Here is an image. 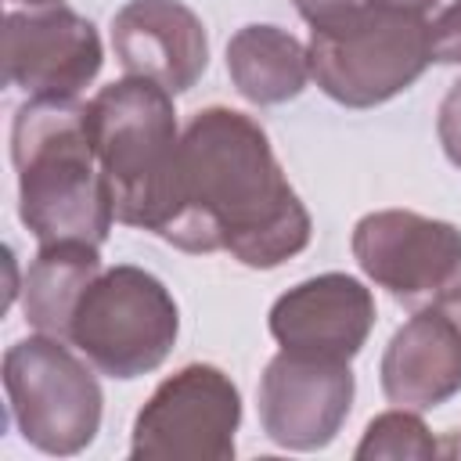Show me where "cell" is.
Instances as JSON below:
<instances>
[{"label": "cell", "mask_w": 461, "mask_h": 461, "mask_svg": "<svg viewBox=\"0 0 461 461\" xmlns=\"http://www.w3.org/2000/svg\"><path fill=\"white\" fill-rule=\"evenodd\" d=\"M313 223L270 137L245 112L202 108L180 133L176 205L158 238L184 252H230L270 270L310 245Z\"/></svg>", "instance_id": "obj_1"}, {"label": "cell", "mask_w": 461, "mask_h": 461, "mask_svg": "<svg viewBox=\"0 0 461 461\" xmlns=\"http://www.w3.org/2000/svg\"><path fill=\"white\" fill-rule=\"evenodd\" d=\"M11 162L18 173V216L40 245H101L115 205L79 97H29L11 122Z\"/></svg>", "instance_id": "obj_2"}, {"label": "cell", "mask_w": 461, "mask_h": 461, "mask_svg": "<svg viewBox=\"0 0 461 461\" xmlns=\"http://www.w3.org/2000/svg\"><path fill=\"white\" fill-rule=\"evenodd\" d=\"M86 137L108 180L115 220L162 234L176 205L173 94L140 76L115 79L86 101Z\"/></svg>", "instance_id": "obj_3"}, {"label": "cell", "mask_w": 461, "mask_h": 461, "mask_svg": "<svg viewBox=\"0 0 461 461\" xmlns=\"http://www.w3.org/2000/svg\"><path fill=\"white\" fill-rule=\"evenodd\" d=\"M310 76L346 108H375L403 94L432 61V32L421 14L367 4L357 18L310 32Z\"/></svg>", "instance_id": "obj_4"}, {"label": "cell", "mask_w": 461, "mask_h": 461, "mask_svg": "<svg viewBox=\"0 0 461 461\" xmlns=\"http://www.w3.org/2000/svg\"><path fill=\"white\" fill-rule=\"evenodd\" d=\"M180 331V310L169 288L130 263L108 267L76 303L68 342L108 378L155 371Z\"/></svg>", "instance_id": "obj_5"}, {"label": "cell", "mask_w": 461, "mask_h": 461, "mask_svg": "<svg viewBox=\"0 0 461 461\" xmlns=\"http://www.w3.org/2000/svg\"><path fill=\"white\" fill-rule=\"evenodd\" d=\"M65 339L29 335L4 353V393L22 439L43 454L68 457L101 429V385Z\"/></svg>", "instance_id": "obj_6"}, {"label": "cell", "mask_w": 461, "mask_h": 461, "mask_svg": "<svg viewBox=\"0 0 461 461\" xmlns=\"http://www.w3.org/2000/svg\"><path fill=\"white\" fill-rule=\"evenodd\" d=\"M241 396L212 364H187L148 396L133 421L137 461H230Z\"/></svg>", "instance_id": "obj_7"}, {"label": "cell", "mask_w": 461, "mask_h": 461, "mask_svg": "<svg viewBox=\"0 0 461 461\" xmlns=\"http://www.w3.org/2000/svg\"><path fill=\"white\" fill-rule=\"evenodd\" d=\"M353 259L396 303H432L461 277V230L414 209H378L353 227Z\"/></svg>", "instance_id": "obj_8"}, {"label": "cell", "mask_w": 461, "mask_h": 461, "mask_svg": "<svg viewBox=\"0 0 461 461\" xmlns=\"http://www.w3.org/2000/svg\"><path fill=\"white\" fill-rule=\"evenodd\" d=\"M104 50L90 18L65 4L4 18V79L29 97H79L101 72Z\"/></svg>", "instance_id": "obj_9"}, {"label": "cell", "mask_w": 461, "mask_h": 461, "mask_svg": "<svg viewBox=\"0 0 461 461\" xmlns=\"http://www.w3.org/2000/svg\"><path fill=\"white\" fill-rule=\"evenodd\" d=\"M349 360H321L281 349L259 378V425L285 450H321L353 407Z\"/></svg>", "instance_id": "obj_10"}, {"label": "cell", "mask_w": 461, "mask_h": 461, "mask_svg": "<svg viewBox=\"0 0 461 461\" xmlns=\"http://www.w3.org/2000/svg\"><path fill=\"white\" fill-rule=\"evenodd\" d=\"M375 328V295L349 274H317L299 281L270 306V335L281 349L353 360Z\"/></svg>", "instance_id": "obj_11"}, {"label": "cell", "mask_w": 461, "mask_h": 461, "mask_svg": "<svg viewBox=\"0 0 461 461\" xmlns=\"http://www.w3.org/2000/svg\"><path fill=\"white\" fill-rule=\"evenodd\" d=\"M112 47L126 76L158 83L169 94L191 90L209 65L202 18L180 0H130L112 18Z\"/></svg>", "instance_id": "obj_12"}, {"label": "cell", "mask_w": 461, "mask_h": 461, "mask_svg": "<svg viewBox=\"0 0 461 461\" xmlns=\"http://www.w3.org/2000/svg\"><path fill=\"white\" fill-rule=\"evenodd\" d=\"M382 393L411 411H432L461 393V324L439 299L425 303L389 339Z\"/></svg>", "instance_id": "obj_13"}, {"label": "cell", "mask_w": 461, "mask_h": 461, "mask_svg": "<svg viewBox=\"0 0 461 461\" xmlns=\"http://www.w3.org/2000/svg\"><path fill=\"white\" fill-rule=\"evenodd\" d=\"M227 72L234 90L252 104H285L310 79L306 47L277 25H245L227 43Z\"/></svg>", "instance_id": "obj_14"}, {"label": "cell", "mask_w": 461, "mask_h": 461, "mask_svg": "<svg viewBox=\"0 0 461 461\" xmlns=\"http://www.w3.org/2000/svg\"><path fill=\"white\" fill-rule=\"evenodd\" d=\"M101 274L97 245L86 241H54L40 245L36 259L25 270V321L54 339L68 342V324L76 313V303Z\"/></svg>", "instance_id": "obj_15"}, {"label": "cell", "mask_w": 461, "mask_h": 461, "mask_svg": "<svg viewBox=\"0 0 461 461\" xmlns=\"http://www.w3.org/2000/svg\"><path fill=\"white\" fill-rule=\"evenodd\" d=\"M439 454H454V443H439L429 432V425L418 414H411V407H396V411L371 418L364 429V439L353 450L357 461H378V457H421L425 461Z\"/></svg>", "instance_id": "obj_16"}, {"label": "cell", "mask_w": 461, "mask_h": 461, "mask_svg": "<svg viewBox=\"0 0 461 461\" xmlns=\"http://www.w3.org/2000/svg\"><path fill=\"white\" fill-rule=\"evenodd\" d=\"M432 32V61L439 65H461V0L439 11L436 22H429Z\"/></svg>", "instance_id": "obj_17"}, {"label": "cell", "mask_w": 461, "mask_h": 461, "mask_svg": "<svg viewBox=\"0 0 461 461\" xmlns=\"http://www.w3.org/2000/svg\"><path fill=\"white\" fill-rule=\"evenodd\" d=\"M292 4L310 22V32H321V29H335L357 18L371 0H292Z\"/></svg>", "instance_id": "obj_18"}, {"label": "cell", "mask_w": 461, "mask_h": 461, "mask_svg": "<svg viewBox=\"0 0 461 461\" xmlns=\"http://www.w3.org/2000/svg\"><path fill=\"white\" fill-rule=\"evenodd\" d=\"M436 133L443 144V155L461 169V79L447 90V97L439 101V115H436Z\"/></svg>", "instance_id": "obj_19"}, {"label": "cell", "mask_w": 461, "mask_h": 461, "mask_svg": "<svg viewBox=\"0 0 461 461\" xmlns=\"http://www.w3.org/2000/svg\"><path fill=\"white\" fill-rule=\"evenodd\" d=\"M375 7H389V11H403V14H421L425 18V11L429 7H436L439 0H371Z\"/></svg>", "instance_id": "obj_20"}, {"label": "cell", "mask_w": 461, "mask_h": 461, "mask_svg": "<svg viewBox=\"0 0 461 461\" xmlns=\"http://www.w3.org/2000/svg\"><path fill=\"white\" fill-rule=\"evenodd\" d=\"M439 303H443V306L457 317V324H461V277H457V285H454L450 292H443V295H439Z\"/></svg>", "instance_id": "obj_21"}, {"label": "cell", "mask_w": 461, "mask_h": 461, "mask_svg": "<svg viewBox=\"0 0 461 461\" xmlns=\"http://www.w3.org/2000/svg\"><path fill=\"white\" fill-rule=\"evenodd\" d=\"M18 4H29V7H47V4H58V0H18Z\"/></svg>", "instance_id": "obj_22"}, {"label": "cell", "mask_w": 461, "mask_h": 461, "mask_svg": "<svg viewBox=\"0 0 461 461\" xmlns=\"http://www.w3.org/2000/svg\"><path fill=\"white\" fill-rule=\"evenodd\" d=\"M454 454H461V443H457V447H454Z\"/></svg>", "instance_id": "obj_23"}]
</instances>
